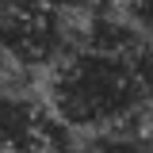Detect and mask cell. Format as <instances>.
<instances>
[{"mask_svg":"<svg viewBox=\"0 0 153 153\" xmlns=\"http://www.w3.org/2000/svg\"><path fill=\"white\" fill-rule=\"evenodd\" d=\"M149 146H153V103H149Z\"/></svg>","mask_w":153,"mask_h":153,"instance_id":"277c9868","label":"cell"},{"mask_svg":"<svg viewBox=\"0 0 153 153\" xmlns=\"http://www.w3.org/2000/svg\"><path fill=\"white\" fill-rule=\"evenodd\" d=\"M61 50V23L46 0H0V54L31 65H54Z\"/></svg>","mask_w":153,"mask_h":153,"instance_id":"7a4b0ae2","label":"cell"},{"mask_svg":"<svg viewBox=\"0 0 153 153\" xmlns=\"http://www.w3.org/2000/svg\"><path fill=\"white\" fill-rule=\"evenodd\" d=\"M65 126L46 100L16 88H0V153H57Z\"/></svg>","mask_w":153,"mask_h":153,"instance_id":"3957f363","label":"cell"},{"mask_svg":"<svg viewBox=\"0 0 153 153\" xmlns=\"http://www.w3.org/2000/svg\"><path fill=\"white\" fill-rule=\"evenodd\" d=\"M46 103L65 130H126L153 103V46L107 54L80 46L57 57L46 76Z\"/></svg>","mask_w":153,"mask_h":153,"instance_id":"6da1fadb","label":"cell"}]
</instances>
